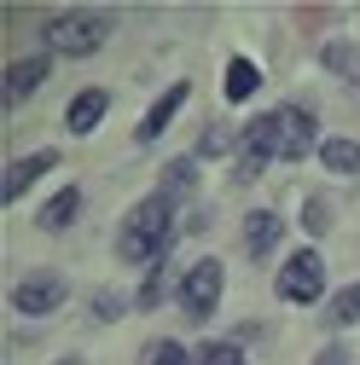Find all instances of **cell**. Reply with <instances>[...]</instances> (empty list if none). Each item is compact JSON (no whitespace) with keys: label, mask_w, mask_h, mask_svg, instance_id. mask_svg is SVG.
<instances>
[{"label":"cell","mask_w":360,"mask_h":365,"mask_svg":"<svg viewBox=\"0 0 360 365\" xmlns=\"http://www.w3.org/2000/svg\"><path fill=\"white\" fill-rule=\"evenodd\" d=\"M169 232H174V203L163 192H151L146 203H134L128 226H122V261H151L163 267V250H169Z\"/></svg>","instance_id":"6da1fadb"},{"label":"cell","mask_w":360,"mask_h":365,"mask_svg":"<svg viewBox=\"0 0 360 365\" xmlns=\"http://www.w3.org/2000/svg\"><path fill=\"white\" fill-rule=\"evenodd\" d=\"M105 35H111V18L105 12H64V18L47 24V47L64 53V58H87V53L105 47Z\"/></svg>","instance_id":"7a4b0ae2"},{"label":"cell","mask_w":360,"mask_h":365,"mask_svg":"<svg viewBox=\"0 0 360 365\" xmlns=\"http://www.w3.org/2000/svg\"><path fill=\"white\" fill-rule=\"evenodd\" d=\"M180 307H186L192 319H209L221 307V261H192L186 267V279H180Z\"/></svg>","instance_id":"3957f363"},{"label":"cell","mask_w":360,"mask_h":365,"mask_svg":"<svg viewBox=\"0 0 360 365\" xmlns=\"http://www.w3.org/2000/svg\"><path fill=\"white\" fill-rule=\"evenodd\" d=\"M320 290H326V261L314 250H296L279 267V296L285 302H320Z\"/></svg>","instance_id":"277c9868"},{"label":"cell","mask_w":360,"mask_h":365,"mask_svg":"<svg viewBox=\"0 0 360 365\" xmlns=\"http://www.w3.org/2000/svg\"><path fill=\"white\" fill-rule=\"evenodd\" d=\"M274 157H279V116H256V122H244V140H239V168H244V174H261Z\"/></svg>","instance_id":"5b68a950"},{"label":"cell","mask_w":360,"mask_h":365,"mask_svg":"<svg viewBox=\"0 0 360 365\" xmlns=\"http://www.w3.org/2000/svg\"><path fill=\"white\" fill-rule=\"evenodd\" d=\"M274 116H279V157H285V163L308 157V151H314V110L285 105V110H274Z\"/></svg>","instance_id":"8992f818"},{"label":"cell","mask_w":360,"mask_h":365,"mask_svg":"<svg viewBox=\"0 0 360 365\" xmlns=\"http://www.w3.org/2000/svg\"><path fill=\"white\" fill-rule=\"evenodd\" d=\"M59 302H64V279H24V284L12 290V307H18V313H29V319L53 313Z\"/></svg>","instance_id":"52a82bcc"},{"label":"cell","mask_w":360,"mask_h":365,"mask_svg":"<svg viewBox=\"0 0 360 365\" xmlns=\"http://www.w3.org/2000/svg\"><path fill=\"white\" fill-rule=\"evenodd\" d=\"M47 168H59V157H53V151H35V157H18V163L6 168V186H0V197H6V203H12V197H24V192H29V186H35V180L47 174Z\"/></svg>","instance_id":"ba28073f"},{"label":"cell","mask_w":360,"mask_h":365,"mask_svg":"<svg viewBox=\"0 0 360 365\" xmlns=\"http://www.w3.org/2000/svg\"><path fill=\"white\" fill-rule=\"evenodd\" d=\"M279 232H285V220H279L274 209H256V215H244V250H250L256 261L279 244Z\"/></svg>","instance_id":"9c48e42d"},{"label":"cell","mask_w":360,"mask_h":365,"mask_svg":"<svg viewBox=\"0 0 360 365\" xmlns=\"http://www.w3.org/2000/svg\"><path fill=\"white\" fill-rule=\"evenodd\" d=\"M186 99H192V87H186V81H174L169 93H163V99H157V105L146 110V122H140V140H157V133H163V128L174 122V110L186 105Z\"/></svg>","instance_id":"30bf717a"},{"label":"cell","mask_w":360,"mask_h":365,"mask_svg":"<svg viewBox=\"0 0 360 365\" xmlns=\"http://www.w3.org/2000/svg\"><path fill=\"white\" fill-rule=\"evenodd\" d=\"M105 105H111L105 87H87V93H76V99H70V116H64L70 133H94V128L105 122Z\"/></svg>","instance_id":"8fae6325"},{"label":"cell","mask_w":360,"mask_h":365,"mask_svg":"<svg viewBox=\"0 0 360 365\" xmlns=\"http://www.w3.org/2000/svg\"><path fill=\"white\" fill-rule=\"evenodd\" d=\"M41 81H47V58H18V64H6V105L29 99Z\"/></svg>","instance_id":"7c38bea8"},{"label":"cell","mask_w":360,"mask_h":365,"mask_svg":"<svg viewBox=\"0 0 360 365\" xmlns=\"http://www.w3.org/2000/svg\"><path fill=\"white\" fill-rule=\"evenodd\" d=\"M256 87H261V70H256L250 58H233V64H227V99H233V105H244Z\"/></svg>","instance_id":"4fadbf2b"},{"label":"cell","mask_w":360,"mask_h":365,"mask_svg":"<svg viewBox=\"0 0 360 365\" xmlns=\"http://www.w3.org/2000/svg\"><path fill=\"white\" fill-rule=\"evenodd\" d=\"M76 209H81V192H76V186H64L47 209H41V226H47V232H59V226H70V220H76Z\"/></svg>","instance_id":"5bb4252c"},{"label":"cell","mask_w":360,"mask_h":365,"mask_svg":"<svg viewBox=\"0 0 360 365\" xmlns=\"http://www.w3.org/2000/svg\"><path fill=\"white\" fill-rule=\"evenodd\" d=\"M320 157H326V168H337V174H360V145H354V140H326Z\"/></svg>","instance_id":"9a60e30c"},{"label":"cell","mask_w":360,"mask_h":365,"mask_svg":"<svg viewBox=\"0 0 360 365\" xmlns=\"http://www.w3.org/2000/svg\"><path fill=\"white\" fill-rule=\"evenodd\" d=\"M198 365H244V354L233 342H204L198 348Z\"/></svg>","instance_id":"2e32d148"},{"label":"cell","mask_w":360,"mask_h":365,"mask_svg":"<svg viewBox=\"0 0 360 365\" xmlns=\"http://www.w3.org/2000/svg\"><path fill=\"white\" fill-rule=\"evenodd\" d=\"M192 186V163L180 157V163H169V174H163V197H174V192H186Z\"/></svg>","instance_id":"e0dca14e"},{"label":"cell","mask_w":360,"mask_h":365,"mask_svg":"<svg viewBox=\"0 0 360 365\" xmlns=\"http://www.w3.org/2000/svg\"><path fill=\"white\" fill-rule=\"evenodd\" d=\"M146 365H186V348H180V342H151Z\"/></svg>","instance_id":"ac0fdd59"},{"label":"cell","mask_w":360,"mask_h":365,"mask_svg":"<svg viewBox=\"0 0 360 365\" xmlns=\"http://www.w3.org/2000/svg\"><path fill=\"white\" fill-rule=\"evenodd\" d=\"M337 325H354V319H360V284H349V290H337Z\"/></svg>","instance_id":"d6986e66"},{"label":"cell","mask_w":360,"mask_h":365,"mask_svg":"<svg viewBox=\"0 0 360 365\" xmlns=\"http://www.w3.org/2000/svg\"><path fill=\"white\" fill-rule=\"evenodd\" d=\"M157 302H163V267H151L140 284V307H157Z\"/></svg>","instance_id":"ffe728a7"},{"label":"cell","mask_w":360,"mask_h":365,"mask_svg":"<svg viewBox=\"0 0 360 365\" xmlns=\"http://www.w3.org/2000/svg\"><path fill=\"white\" fill-rule=\"evenodd\" d=\"M94 313H99V319H122V296L99 290V296H94Z\"/></svg>","instance_id":"44dd1931"},{"label":"cell","mask_w":360,"mask_h":365,"mask_svg":"<svg viewBox=\"0 0 360 365\" xmlns=\"http://www.w3.org/2000/svg\"><path fill=\"white\" fill-rule=\"evenodd\" d=\"M302 220H308V232H326V203H308Z\"/></svg>","instance_id":"7402d4cb"},{"label":"cell","mask_w":360,"mask_h":365,"mask_svg":"<svg viewBox=\"0 0 360 365\" xmlns=\"http://www.w3.org/2000/svg\"><path fill=\"white\" fill-rule=\"evenodd\" d=\"M314 365H349V354L343 348H326V354H314Z\"/></svg>","instance_id":"603a6c76"}]
</instances>
